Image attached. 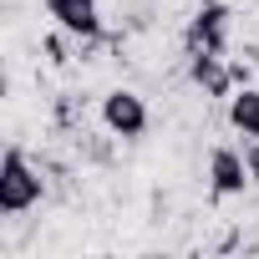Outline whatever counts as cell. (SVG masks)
<instances>
[{
	"label": "cell",
	"instance_id": "cell-1",
	"mask_svg": "<svg viewBox=\"0 0 259 259\" xmlns=\"http://www.w3.org/2000/svg\"><path fill=\"white\" fill-rule=\"evenodd\" d=\"M36 203H41V173L26 163L21 148H6V158H0V213L16 219Z\"/></svg>",
	"mask_w": 259,
	"mask_h": 259
},
{
	"label": "cell",
	"instance_id": "cell-2",
	"mask_svg": "<svg viewBox=\"0 0 259 259\" xmlns=\"http://www.w3.org/2000/svg\"><path fill=\"white\" fill-rule=\"evenodd\" d=\"M102 122H107V133H112V138H127V143H133V138L148 133V107H143L138 92L117 87V92L102 97Z\"/></svg>",
	"mask_w": 259,
	"mask_h": 259
},
{
	"label": "cell",
	"instance_id": "cell-3",
	"mask_svg": "<svg viewBox=\"0 0 259 259\" xmlns=\"http://www.w3.org/2000/svg\"><path fill=\"white\" fill-rule=\"evenodd\" d=\"M249 183H254V178H249L244 153L229 148V143H219V148L208 153V193H213V198H239Z\"/></svg>",
	"mask_w": 259,
	"mask_h": 259
},
{
	"label": "cell",
	"instance_id": "cell-4",
	"mask_svg": "<svg viewBox=\"0 0 259 259\" xmlns=\"http://www.w3.org/2000/svg\"><path fill=\"white\" fill-rule=\"evenodd\" d=\"M229 21H234V11L224 0H203L193 26H188V51H219L224 56L229 51Z\"/></svg>",
	"mask_w": 259,
	"mask_h": 259
},
{
	"label": "cell",
	"instance_id": "cell-5",
	"mask_svg": "<svg viewBox=\"0 0 259 259\" xmlns=\"http://www.w3.org/2000/svg\"><path fill=\"white\" fill-rule=\"evenodd\" d=\"M41 11H46L66 36H81V41H97V36H102L97 0H41Z\"/></svg>",
	"mask_w": 259,
	"mask_h": 259
},
{
	"label": "cell",
	"instance_id": "cell-6",
	"mask_svg": "<svg viewBox=\"0 0 259 259\" xmlns=\"http://www.w3.org/2000/svg\"><path fill=\"white\" fill-rule=\"evenodd\" d=\"M188 76L208 97H229V87H234V66H224L219 51H188Z\"/></svg>",
	"mask_w": 259,
	"mask_h": 259
},
{
	"label": "cell",
	"instance_id": "cell-7",
	"mask_svg": "<svg viewBox=\"0 0 259 259\" xmlns=\"http://www.w3.org/2000/svg\"><path fill=\"white\" fill-rule=\"evenodd\" d=\"M229 127L244 138H259V87H239L229 97Z\"/></svg>",
	"mask_w": 259,
	"mask_h": 259
},
{
	"label": "cell",
	"instance_id": "cell-8",
	"mask_svg": "<svg viewBox=\"0 0 259 259\" xmlns=\"http://www.w3.org/2000/svg\"><path fill=\"white\" fill-rule=\"evenodd\" d=\"M244 163H249V178L259 183V138H244Z\"/></svg>",
	"mask_w": 259,
	"mask_h": 259
}]
</instances>
